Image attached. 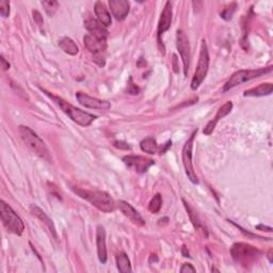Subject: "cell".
<instances>
[{
	"label": "cell",
	"mask_w": 273,
	"mask_h": 273,
	"mask_svg": "<svg viewBox=\"0 0 273 273\" xmlns=\"http://www.w3.org/2000/svg\"><path fill=\"white\" fill-rule=\"evenodd\" d=\"M47 96H48L51 100L54 101V103L56 105H58L59 107H60V109L66 114L68 115V117L72 120L73 122H75L76 124L82 126V127H88L90 126L95 120H96L97 116L94 115V114H91L89 112H86L84 110L81 109H78L76 108V107H74L73 105H70L69 103H67L66 101H64L63 98L61 97H58L56 96V95L47 92L46 90L44 89H41Z\"/></svg>",
	"instance_id": "obj_1"
},
{
	"label": "cell",
	"mask_w": 273,
	"mask_h": 273,
	"mask_svg": "<svg viewBox=\"0 0 273 273\" xmlns=\"http://www.w3.org/2000/svg\"><path fill=\"white\" fill-rule=\"evenodd\" d=\"M73 191L81 198L88 201L92 206L96 207L103 212L109 213L115 209L116 205L114 200L109 193L105 191H100V190H85L79 188H73Z\"/></svg>",
	"instance_id": "obj_2"
},
{
	"label": "cell",
	"mask_w": 273,
	"mask_h": 273,
	"mask_svg": "<svg viewBox=\"0 0 273 273\" xmlns=\"http://www.w3.org/2000/svg\"><path fill=\"white\" fill-rule=\"evenodd\" d=\"M19 135L23 143L34 154L45 160H51L49 152L47 148L45 142L35 134L33 130L27 126H19Z\"/></svg>",
	"instance_id": "obj_3"
},
{
	"label": "cell",
	"mask_w": 273,
	"mask_h": 273,
	"mask_svg": "<svg viewBox=\"0 0 273 273\" xmlns=\"http://www.w3.org/2000/svg\"><path fill=\"white\" fill-rule=\"evenodd\" d=\"M0 217H2L4 227L9 233L17 236L22 235L23 231H25L23 221L4 200L0 201Z\"/></svg>",
	"instance_id": "obj_4"
},
{
	"label": "cell",
	"mask_w": 273,
	"mask_h": 273,
	"mask_svg": "<svg viewBox=\"0 0 273 273\" xmlns=\"http://www.w3.org/2000/svg\"><path fill=\"white\" fill-rule=\"evenodd\" d=\"M231 254L236 263L244 267L252 265L262 255L258 249L245 242H236L231 247Z\"/></svg>",
	"instance_id": "obj_5"
},
{
	"label": "cell",
	"mask_w": 273,
	"mask_h": 273,
	"mask_svg": "<svg viewBox=\"0 0 273 273\" xmlns=\"http://www.w3.org/2000/svg\"><path fill=\"white\" fill-rule=\"evenodd\" d=\"M272 66L263 67V68H255V69H239L234 73L230 79L227 81V84L223 87V92H228L231 89L240 86L246 81H250L252 79L262 77L263 75L269 74L272 72Z\"/></svg>",
	"instance_id": "obj_6"
},
{
	"label": "cell",
	"mask_w": 273,
	"mask_h": 273,
	"mask_svg": "<svg viewBox=\"0 0 273 273\" xmlns=\"http://www.w3.org/2000/svg\"><path fill=\"white\" fill-rule=\"evenodd\" d=\"M209 54H208V47L205 42V40L202 41L201 49H200V56H198V62L195 69V73L193 75V78L191 80V89L197 90L198 87L202 85V82L207 76V72L209 68Z\"/></svg>",
	"instance_id": "obj_7"
},
{
	"label": "cell",
	"mask_w": 273,
	"mask_h": 273,
	"mask_svg": "<svg viewBox=\"0 0 273 273\" xmlns=\"http://www.w3.org/2000/svg\"><path fill=\"white\" fill-rule=\"evenodd\" d=\"M196 133H197V130H194V132L192 133V135L190 136V138L186 141V143H185V145L183 147V152H182L183 164H184L186 175L188 177V180L191 182L192 184H194V185L198 184V179H197V175L195 173L194 165H193V162H192L193 141H194V137H195Z\"/></svg>",
	"instance_id": "obj_8"
},
{
	"label": "cell",
	"mask_w": 273,
	"mask_h": 273,
	"mask_svg": "<svg viewBox=\"0 0 273 273\" xmlns=\"http://www.w3.org/2000/svg\"><path fill=\"white\" fill-rule=\"evenodd\" d=\"M176 47L183 61L184 75L185 77H187L190 68V60H191V52H190L189 39L187 34L182 29L176 31Z\"/></svg>",
	"instance_id": "obj_9"
},
{
	"label": "cell",
	"mask_w": 273,
	"mask_h": 273,
	"mask_svg": "<svg viewBox=\"0 0 273 273\" xmlns=\"http://www.w3.org/2000/svg\"><path fill=\"white\" fill-rule=\"evenodd\" d=\"M172 19H173V10H172V5L170 2H167L162 9L161 12V15L158 21V27H157V38H158V45H159V49L161 51V54L164 55V46L163 43L161 41V35L165 32L168 31L171 27V23H172Z\"/></svg>",
	"instance_id": "obj_10"
},
{
	"label": "cell",
	"mask_w": 273,
	"mask_h": 273,
	"mask_svg": "<svg viewBox=\"0 0 273 273\" xmlns=\"http://www.w3.org/2000/svg\"><path fill=\"white\" fill-rule=\"evenodd\" d=\"M76 100L78 103L89 109H96V110H109L111 108V104L108 101L98 100L96 97H92L90 95L84 92H76Z\"/></svg>",
	"instance_id": "obj_11"
},
{
	"label": "cell",
	"mask_w": 273,
	"mask_h": 273,
	"mask_svg": "<svg viewBox=\"0 0 273 273\" xmlns=\"http://www.w3.org/2000/svg\"><path fill=\"white\" fill-rule=\"evenodd\" d=\"M123 162L127 167L134 169L138 173H145L148 171L152 165L155 164V161L153 159L136 155H127L123 157Z\"/></svg>",
	"instance_id": "obj_12"
},
{
	"label": "cell",
	"mask_w": 273,
	"mask_h": 273,
	"mask_svg": "<svg viewBox=\"0 0 273 273\" xmlns=\"http://www.w3.org/2000/svg\"><path fill=\"white\" fill-rule=\"evenodd\" d=\"M233 106L234 105L232 102H227L223 106H221L217 111L216 116L213 117L210 122H208V124L205 126V128L203 130V134L206 136H210L213 133V130H215L218 122L220 120H222L223 117H225L231 113V111L233 110Z\"/></svg>",
	"instance_id": "obj_13"
},
{
	"label": "cell",
	"mask_w": 273,
	"mask_h": 273,
	"mask_svg": "<svg viewBox=\"0 0 273 273\" xmlns=\"http://www.w3.org/2000/svg\"><path fill=\"white\" fill-rule=\"evenodd\" d=\"M117 207L118 209L121 210V212L125 217H127L130 221L133 223H135L136 225H139V227H143L145 225V221L144 219L142 218V216L140 213L132 206L129 203L125 201H118L117 202Z\"/></svg>",
	"instance_id": "obj_14"
},
{
	"label": "cell",
	"mask_w": 273,
	"mask_h": 273,
	"mask_svg": "<svg viewBox=\"0 0 273 273\" xmlns=\"http://www.w3.org/2000/svg\"><path fill=\"white\" fill-rule=\"evenodd\" d=\"M85 28L90 32L93 37L101 39V40H107L108 37V30L102 25V23L93 17H88L85 19Z\"/></svg>",
	"instance_id": "obj_15"
},
{
	"label": "cell",
	"mask_w": 273,
	"mask_h": 273,
	"mask_svg": "<svg viewBox=\"0 0 273 273\" xmlns=\"http://www.w3.org/2000/svg\"><path fill=\"white\" fill-rule=\"evenodd\" d=\"M84 44L86 46V48L95 55H102L106 48H107V40H101L93 37L90 33L86 34L84 37Z\"/></svg>",
	"instance_id": "obj_16"
},
{
	"label": "cell",
	"mask_w": 273,
	"mask_h": 273,
	"mask_svg": "<svg viewBox=\"0 0 273 273\" xmlns=\"http://www.w3.org/2000/svg\"><path fill=\"white\" fill-rule=\"evenodd\" d=\"M111 12L116 20H123L129 13V3L127 0H109Z\"/></svg>",
	"instance_id": "obj_17"
},
{
	"label": "cell",
	"mask_w": 273,
	"mask_h": 273,
	"mask_svg": "<svg viewBox=\"0 0 273 273\" xmlns=\"http://www.w3.org/2000/svg\"><path fill=\"white\" fill-rule=\"evenodd\" d=\"M30 211L32 212V215L37 217L39 220H41L44 224H45V227L48 229L49 233L52 234V236L54 237V238L56 240H58V235H57V231H56V228H55V225H54V222L53 220L46 215V213L37 205H30Z\"/></svg>",
	"instance_id": "obj_18"
},
{
	"label": "cell",
	"mask_w": 273,
	"mask_h": 273,
	"mask_svg": "<svg viewBox=\"0 0 273 273\" xmlns=\"http://www.w3.org/2000/svg\"><path fill=\"white\" fill-rule=\"evenodd\" d=\"M96 246H97V256L102 264L107 262V245H106V231L102 225L96 228Z\"/></svg>",
	"instance_id": "obj_19"
},
{
	"label": "cell",
	"mask_w": 273,
	"mask_h": 273,
	"mask_svg": "<svg viewBox=\"0 0 273 273\" xmlns=\"http://www.w3.org/2000/svg\"><path fill=\"white\" fill-rule=\"evenodd\" d=\"M94 12H95V14H96L97 20L102 23V25H104L106 28L111 26V22H112L111 15L109 13L108 9L106 8V6L102 2H97L96 4H95Z\"/></svg>",
	"instance_id": "obj_20"
},
{
	"label": "cell",
	"mask_w": 273,
	"mask_h": 273,
	"mask_svg": "<svg viewBox=\"0 0 273 273\" xmlns=\"http://www.w3.org/2000/svg\"><path fill=\"white\" fill-rule=\"evenodd\" d=\"M273 92V85L272 84H262L255 88L250 90H246L243 93V96L245 97H260V96H268Z\"/></svg>",
	"instance_id": "obj_21"
},
{
	"label": "cell",
	"mask_w": 273,
	"mask_h": 273,
	"mask_svg": "<svg viewBox=\"0 0 273 273\" xmlns=\"http://www.w3.org/2000/svg\"><path fill=\"white\" fill-rule=\"evenodd\" d=\"M59 46L65 54L69 56H76L79 53V48L76 43L68 37H64L59 40Z\"/></svg>",
	"instance_id": "obj_22"
},
{
	"label": "cell",
	"mask_w": 273,
	"mask_h": 273,
	"mask_svg": "<svg viewBox=\"0 0 273 273\" xmlns=\"http://www.w3.org/2000/svg\"><path fill=\"white\" fill-rule=\"evenodd\" d=\"M140 148L142 152L151 154V155H154V154L159 152V145L157 144V141L153 137H147L142 140L140 142Z\"/></svg>",
	"instance_id": "obj_23"
},
{
	"label": "cell",
	"mask_w": 273,
	"mask_h": 273,
	"mask_svg": "<svg viewBox=\"0 0 273 273\" xmlns=\"http://www.w3.org/2000/svg\"><path fill=\"white\" fill-rule=\"evenodd\" d=\"M115 262H116V267L120 272H122V273L132 272V270H133L132 264H130V260L125 253L117 254L115 257Z\"/></svg>",
	"instance_id": "obj_24"
},
{
	"label": "cell",
	"mask_w": 273,
	"mask_h": 273,
	"mask_svg": "<svg viewBox=\"0 0 273 273\" xmlns=\"http://www.w3.org/2000/svg\"><path fill=\"white\" fill-rule=\"evenodd\" d=\"M183 203H184V205H185V207H186V209H187V211H188V215H189V217H190V220H191V222H192V224H193V227H194L196 230H202L204 233L207 234L206 229H205V227H204V224L202 223V221L200 220L198 216L196 215V212H195L191 207H190V205L187 203V202H186L185 200H183Z\"/></svg>",
	"instance_id": "obj_25"
},
{
	"label": "cell",
	"mask_w": 273,
	"mask_h": 273,
	"mask_svg": "<svg viewBox=\"0 0 273 273\" xmlns=\"http://www.w3.org/2000/svg\"><path fill=\"white\" fill-rule=\"evenodd\" d=\"M161 205H162V197L159 193H157L151 200L148 204V210L152 213H158L161 209Z\"/></svg>",
	"instance_id": "obj_26"
},
{
	"label": "cell",
	"mask_w": 273,
	"mask_h": 273,
	"mask_svg": "<svg viewBox=\"0 0 273 273\" xmlns=\"http://www.w3.org/2000/svg\"><path fill=\"white\" fill-rule=\"evenodd\" d=\"M42 6L44 7L46 13L48 14L49 16H53L56 13V11L58 10V8H59L58 2H55V0H48V2H42Z\"/></svg>",
	"instance_id": "obj_27"
},
{
	"label": "cell",
	"mask_w": 273,
	"mask_h": 273,
	"mask_svg": "<svg viewBox=\"0 0 273 273\" xmlns=\"http://www.w3.org/2000/svg\"><path fill=\"white\" fill-rule=\"evenodd\" d=\"M236 8H237V4L236 3H233L231 4L230 6H228L227 8H225L221 13H220V16L225 19V20H230L232 19L234 13H235V11H236Z\"/></svg>",
	"instance_id": "obj_28"
},
{
	"label": "cell",
	"mask_w": 273,
	"mask_h": 273,
	"mask_svg": "<svg viewBox=\"0 0 273 273\" xmlns=\"http://www.w3.org/2000/svg\"><path fill=\"white\" fill-rule=\"evenodd\" d=\"M0 14L3 17L7 18L10 15V2L8 0H3L0 2Z\"/></svg>",
	"instance_id": "obj_29"
},
{
	"label": "cell",
	"mask_w": 273,
	"mask_h": 273,
	"mask_svg": "<svg viewBox=\"0 0 273 273\" xmlns=\"http://www.w3.org/2000/svg\"><path fill=\"white\" fill-rule=\"evenodd\" d=\"M127 91L129 94L132 95H138L139 93V88L134 84L133 81V78H129V82H128V88H127Z\"/></svg>",
	"instance_id": "obj_30"
},
{
	"label": "cell",
	"mask_w": 273,
	"mask_h": 273,
	"mask_svg": "<svg viewBox=\"0 0 273 273\" xmlns=\"http://www.w3.org/2000/svg\"><path fill=\"white\" fill-rule=\"evenodd\" d=\"M32 15H33V19L35 20V22L38 23L39 27H42L44 25V20H43V17L41 15L40 12H38L37 10L32 12Z\"/></svg>",
	"instance_id": "obj_31"
},
{
	"label": "cell",
	"mask_w": 273,
	"mask_h": 273,
	"mask_svg": "<svg viewBox=\"0 0 273 273\" xmlns=\"http://www.w3.org/2000/svg\"><path fill=\"white\" fill-rule=\"evenodd\" d=\"M113 145L116 147V148H121V150H130V146L127 144V143H125V142H123V141H115L114 142V143H113Z\"/></svg>",
	"instance_id": "obj_32"
},
{
	"label": "cell",
	"mask_w": 273,
	"mask_h": 273,
	"mask_svg": "<svg viewBox=\"0 0 273 273\" xmlns=\"http://www.w3.org/2000/svg\"><path fill=\"white\" fill-rule=\"evenodd\" d=\"M195 268L191 265V264H184L181 268V272L185 273V272H195Z\"/></svg>",
	"instance_id": "obj_33"
},
{
	"label": "cell",
	"mask_w": 273,
	"mask_h": 273,
	"mask_svg": "<svg viewBox=\"0 0 273 273\" xmlns=\"http://www.w3.org/2000/svg\"><path fill=\"white\" fill-rule=\"evenodd\" d=\"M255 229L256 230H259V231H263V232H268V233H271L272 232V228L267 227V225H264V224L257 225V227H255Z\"/></svg>",
	"instance_id": "obj_34"
},
{
	"label": "cell",
	"mask_w": 273,
	"mask_h": 273,
	"mask_svg": "<svg viewBox=\"0 0 273 273\" xmlns=\"http://www.w3.org/2000/svg\"><path fill=\"white\" fill-rule=\"evenodd\" d=\"M173 69L175 73H179V66H177V56L173 55Z\"/></svg>",
	"instance_id": "obj_35"
},
{
	"label": "cell",
	"mask_w": 273,
	"mask_h": 273,
	"mask_svg": "<svg viewBox=\"0 0 273 273\" xmlns=\"http://www.w3.org/2000/svg\"><path fill=\"white\" fill-rule=\"evenodd\" d=\"M2 64H3L4 70H8L10 68V63L7 62V60H6L4 56H2Z\"/></svg>",
	"instance_id": "obj_36"
},
{
	"label": "cell",
	"mask_w": 273,
	"mask_h": 273,
	"mask_svg": "<svg viewBox=\"0 0 273 273\" xmlns=\"http://www.w3.org/2000/svg\"><path fill=\"white\" fill-rule=\"evenodd\" d=\"M182 252H183V255H184V257H190V254H189V252L187 251V249H186V246L184 245L183 246V249H182Z\"/></svg>",
	"instance_id": "obj_37"
}]
</instances>
